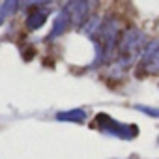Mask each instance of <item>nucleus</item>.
<instances>
[{"mask_svg": "<svg viewBox=\"0 0 159 159\" xmlns=\"http://www.w3.org/2000/svg\"><path fill=\"white\" fill-rule=\"evenodd\" d=\"M142 49H144V34L139 28H127V30H124V34L118 41L116 62L120 64V67H127L139 56H142V52H144Z\"/></svg>", "mask_w": 159, "mask_h": 159, "instance_id": "nucleus-1", "label": "nucleus"}, {"mask_svg": "<svg viewBox=\"0 0 159 159\" xmlns=\"http://www.w3.org/2000/svg\"><path fill=\"white\" fill-rule=\"evenodd\" d=\"M139 67H140V73L142 75H152V73H157L159 71V41L150 43L144 49V52L140 56Z\"/></svg>", "mask_w": 159, "mask_h": 159, "instance_id": "nucleus-2", "label": "nucleus"}, {"mask_svg": "<svg viewBox=\"0 0 159 159\" xmlns=\"http://www.w3.org/2000/svg\"><path fill=\"white\" fill-rule=\"evenodd\" d=\"M88 8H90V4L88 2H69L67 6H66V13H67V17H69V21L73 23V25H84L88 19Z\"/></svg>", "mask_w": 159, "mask_h": 159, "instance_id": "nucleus-3", "label": "nucleus"}, {"mask_svg": "<svg viewBox=\"0 0 159 159\" xmlns=\"http://www.w3.org/2000/svg\"><path fill=\"white\" fill-rule=\"evenodd\" d=\"M47 17H49V11H47L45 8L30 10L28 15H26V26H28L30 30H36V28H39V26L47 21Z\"/></svg>", "mask_w": 159, "mask_h": 159, "instance_id": "nucleus-4", "label": "nucleus"}, {"mask_svg": "<svg viewBox=\"0 0 159 159\" xmlns=\"http://www.w3.org/2000/svg\"><path fill=\"white\" fill-rule=\"evenodd\" d=\"M69 25H71V21H69L67 13H66V11H60V13L56 15V19H54V25H52L51 34H49V39H52V38H56V36H62V34L67 30Z\"/></svg>", "mask_w": 159, "mask_h": 159, "instance_id": "nucleus-5", "label": "nucleus"}, {"mask_svg": "<svg viewBox=\"0 0 159 159\" xmlns=\"http://www.w3.org/2000/svg\"><path fill=\"white\" fill-rule=\"evenodd\" d=\"M58 120H71V122H84L86 120V112L84 111H69V112H60L58 114Z\"/></svg>", "mask_w": 159, "mask_h": 159, "instance_id": "nucleus-6", "label": "nucleus"}]
</instances>
